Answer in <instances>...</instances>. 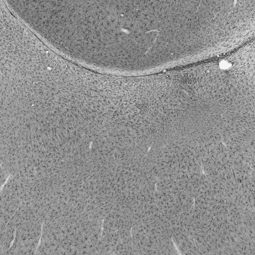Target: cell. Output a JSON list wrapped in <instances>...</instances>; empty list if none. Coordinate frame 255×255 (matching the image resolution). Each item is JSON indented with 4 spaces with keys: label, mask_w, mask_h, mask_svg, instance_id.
<instances>
[{
    "label": "cell",
    "mask_w": 255,
    "mask_h": 255,
    "mask_svg": "<svg viewBox=\"0 0 255 255\" xmlns=\"http://www.w3.org/2000/svg\"><path fill=\"white\" fill-rule=\"evenodd\" d=\"M148 3L89 1L83 14L81 35L89 62L97 70L121 76L140 73L147 57L172 53L171 16L149 15Z\"/></svg>",
    "instance_id": "obj_1"
}]
</instances>
